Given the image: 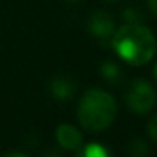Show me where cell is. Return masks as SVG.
Listing matches in <instances>:
<instances>
[{"label":"cell","mask_w":157,"mask_h":157,"mask_svg":"<svg viewBox=\"0 0 157 157\" xmlns=\"http://www.w3.org/2000/svg\"><path fill=\"white\" fill-rule=\"evenodd\" d=\"M154 79L157 81V63H155V66H154Z\"/></svg>","instance_id":"9a60e30c"},{"label":"cell","mask_w":157,"mask_h":157,"mask_svg":"<svg viewBox=\"0 0 157 157\" xmlns=\"http://www.w3.org/2000/svg\"><path fill=\"white\" fill-rule=\"evenodd\" d=\"M147 4H149L150 10H152V14L157 17V0H147Z\"/></svg>","instance_id":"7c38bea8"},{"label":"cell","mask_w":157,"mask_h":157,"mask_svg":"<svg viewBox=\"0 0 157 157\" xmlns=\"http://www.w3.org/2000/svg\"><path fill=\"white\" fill-rule=\"evenodd\" d=\"M46 157H64V155H63V154H59L58 150H51V152H49Z\"/></svg>","instance_id":"4fadbf2b"},{"label":"cell","mask_w":157,"mask_h":157,"mask_svg":"<svg viewBox=\"0 0 157 157\" xmlns=\"http://www.w3.org/2000/svg\"><path fill=\"white\" fill-rule=\"evenodd\" d=\"M130 157H149V145L142 140H133L130 144Z\"/></svg>","instance_id":"9c48e42d"},{"label":"cell","mask_w":157,"mask_h":157,"mask_svg":"<svg viewBox=\"0 0 157 157\" xmlns=\"http://www.w3.org/2000/svg\"><path fill=\"white\" fill-rule=\"evenodd\" d=\"M76 157H113L106 147L100 144H88L85 147H79Z\"/></svg>","instance_id":"ba28073f"},{"label":"cell","mask_w":157,"mask_h":157,"mask_svg":"<svg viewBox=\"0 0 157 157\" xmlns=\"http://www.w3.org/2000/svg\"><path fill=\"white\" fill-rule=\"evenodd\" d=\"M117 117V103L106 91L90 90L78 106L79 123L88 132H101L108 128Z\"/></svg>","instance_id":"7a4b0ae2"},{"label":"cell","mask_w":157,"mask_h":157,"mask_svg":"<svg viewBox=\"0 0 157 157\" xmlns=\"http://www.w3.org/2000/svg\"><path fill=\"white\" fill-rule=\"evenodd\" d=\"M147 132H149L150 139L155 140V142H157V113L152 117V118H150L149 127H147Z\"/></svg>","instance_id":"8fae6325"},{"label":"cell","mask_w":157,"mask_h":157,"mask_svg":"<svg viewBox=\"0 0 157 157\" xmlns=\"http://www.w3.org/2000/svg\"><path fill=\"white\" fill-rule=\"evenodd\" d=\"M123 17L128 24H140L142 22V12L139 9H127L123 12Z\"/></svg>","instance_id":"30bf717a"},{"label":"cell","mask_w":157,"mask_h":157,"mask_svg":"<svg viewBox=\"0 0 157 157\" xmlns=\"http://www.w3.org/2000/svg\"><path fill=\"white\" fill-rule=\"evenodd\" d=\"M56 139H58L59 145L66 150H78L83 144V137L79 130L68 123H63L56 128Z\"/></svg>","instance_id":"5b68a950"},{"label":"cell","mask_w":157,"mask_h":157,"mask_svg":"<svg viewBox=\"0 0 157 157\" xmlns=\"http://www.w3.org/2000/svg\"><path fill=\"white\" fill-rule=\"evenodd\" d=\"M125 103L132 112L142 115V113L150 112L155 106L157 91L145 79H135L130 83L125 91Z\"/></svg>","instance_id":"3957f363"},{"label":"cell","mask_w":157,"mask_h":157,"mask_svg":"<svg viewBox=\"0 0 157 157\" xmlns=\"http://www.w3.org/2000/svg\"><path fill=\"white\" fill-rule=\"evenodd\" d=\"M71 2H75V0H71Z\"/></svg>","instance_id":"e0dca14e"},{"label":"cell","mask_w":157,"mask_h":157,"mask_svg":"<svg viewBox=\"0 0 157 157\" xmlns=\"http://www.w3.org/2000/svg\"><path fill=\"white\" fill-rule=\"evenodd\" d=\"M75 91H76L75 83H73L71 79L64 78V76H58V78H54L51 83V93L56 100L66 101V100H69L75 95Z\"/></svg>","instance_id":"8992f818"},{"label":"cell","mask_w":157,"mask_h":157,"mask_svg":"<svg viewBox=\"0 0 157 157\" xmlns=\"http://www.w3.org/2000/svg\"><path fill=\"white\" fill-rule=\"evenodd\" d=\"M112 46L115 52L132 66L149 63L157 52V39L142 24H127L113 32Z\"/></svg>","instance_id":"6da1fadb"},{"label":"cell","mask_w":157,"mask_h":157,"mask_svg":"<svg viewBox=\"0 0 157 157\" xmlns=\"http://www.w3.org/2000/svg\"><path fill=\"white\" fill-rule=\"evenodd\" d=\"M100 73H101L103 79L108 81V83H112V85H117V83L122 81V69L112 61L103 63L101 68H100Z\"/></svg>","instance_id":"52a82bcc"},{"label":"cell","mask_w":157,"mask_h":157,"mask_svg":"<svg viewBox=\"0 0 157 157\" xmlns=\"http://www.w3.org/2000/svg\"><path fill=\"white\" fill-rule=\"evenodd\" d=\"M88 29L96 39L108 41V39H112L113 32H115V24H113V19L110 17V14H106L103 10H98L90 17Z\"/></svg>","instance_id":"277c9868"},{"label":"cell","mask_w":157,"mask_h":157,"mask_svg":"<svg viewBox=\"0 0 157 157\" xmlns=\"http://www.w3.org/2000/svg\"><path fill=\"white\" fill-rule=\"evenodd\" d=\"M5 157H25L24 154H19V152H10V154H7Z\"/></svg>","instance_id":"5bb4252c"},{"label":"cell","mask_w":157,"mask_h":157,"mask_svg":"<svg viewBox=\"0 0 157 157\" xmlns=\"http://www.w3.org/2000/svg\"><path fill=\"white\" fill-rule=\"evenodd\" d=\"M103 2H113V0H103Z\"/></svg>","instance_id":"2e32d148"}]
</instances>
